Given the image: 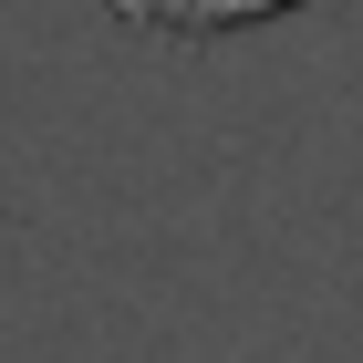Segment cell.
<instances>
[{
    "label": "cell",
    "mask_w": 363,
    "mask_h": 363,
    "mask_svg": "<svg viewBox=\"0 0 363 363\" xmlns=\"http://www.w3.org/2000/svg\"><path fill=\"white\" fill-rule=\"evenodd\" d=\"M125 31L145 42H228V31H259V21H291L311 0H104Z\"/></svg>",
    "instance_id": "obj_1"
}]
</instances>
